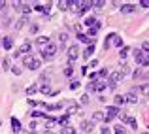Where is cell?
Listing matches in <instances>:
<instances>
[{
    "label": "cell",
    "instance_id": "6da1fadb",
    "mask_svg": "<svg viewBox=\"0 0 149 134\" xmlns=\"http://www.w3.org/2000/svg\"><path fill=\"white\" fill-rule=\"evenodd\" d=\"M40 64H42V62L38 61L34 55H25V57H23V66H25L26 70H38Z\"/></svg>",
    "mask_w": 149,
    "mask_h": 134
},
{
    "label": "cell",
    "instance_id": "7a4b0ae2",
    "mask_svg": "<svg viewBox=\"0 0 149 134\" xmlns=\"http://www.w3.org/2000/svg\"><path fill=\"white\" fill-rule=\"evenodd\" d=\"M57 53H58V45L51 44V42H49V44L44 47V49H42V57H44L45 61H51V59H53Z\"/></svg>",
    "mask_w": 149,
    "mask_h": 134
},
{
    "label": "cell",
    "instance_id": "3957f363",
    "mask_svg": "<svg viewBox=\"0 0 149 134\" xmlns=\"http://www.w3.org/2000/svg\"><path fill=\"white\" fill-rule=\"evenodd\" d=\"M119 115V108H117V106H108V108H106V113H104V125L106 123H109V121L113 119V117H117Z\"/></svg>",
    "mask_w": 149,
    "mask_h": 134
},
{
    "label": "cell",
    "instance_id": "277c9868",
    "mask_svg": "<svg viewBox=\"0 0 149 134\" xmlns=\"http://www.w3.org/2000/svg\"><path fill=\"white\" fill-rule=\"evenodd\" d=\"M79 57V47H77L76 44H74L72 47H68V66H74V61H76V59Z\"/></svg>",
    "mask_w": 149,
    "mask_h": 134
},
{
    "label": "cell",
    "instance_id": "5b68a950",
    "mask_svg": "<svg viewBox=\"0 0 149 134\" xmlns=\"http://www.w3.org/2000/svg\"><path fill=\"white\" fill-rule=\"evenodd\" d=\"M121 80H123V76H121V72H111V74H109V83H108V85H109V87L113 89V87H115V85L119 83Z\"/></svg>",
    "mask_w": 149,
    "mask_h": 134
},
{
    "label": "cell",
    "instance_id": "8992f818",
    "mask_svg": "<svg viewBox=\"0 0 149 134\" xmlns=\"http://www.w3.org/2000/svg\"><path fill=\"white\" fill-rule=\"evenodd\" d=\"M93 128H95V123H93V121H81L79 123L81 132H93Z\"/></svg>",
    "mask_w": 149,
    "mask_h": 134
},
{
    "label": "cell",
    "instance_id": "52a82bcc",
    "mask_svg": "<svg viewBox=\"0 0 149 134\" xmlns=\"http://www.w3.org/2000/svg\"><path fill=\"white\" fill-rule=\"evenodd\" d=\"M134 11H136V4H123V6H121V13L123 15L134 13Z\"/></svg>",
    "mask_w": 149,
    "mask_h": 134
},
{
    "label": "cell",
    "instance_id": "ba28073f",
    "mask_svg": "<svg viewBox=\"0 0 149 134\" xmlns=\"http://www.w3.org/2000/svg\"><path fill=\"white\" fill-rule=\"evenodd\" d=\"M136 93H138V87H136V89H132L130 93H128L127 96H125L128 104H136V102H138V94H136Z\"/></svg>",
    "mask_w": 149,
    "mask_h": 134
},
{
    "label": "cell",
    "instance_id": "9c48e42d",
    "mask_svg": "<svg viewBox=\"0 0 149 134\" xmlns=\"http://www.w3.org/2000/svg\"><path fill=\"white\" fill-rule=\"evenodd\" d=\"M132 57H134L136 64L142 66V61H143V51H142V49H134V51H132Z\"/></svg>",
    "mask_w": 149,
    "mask_h": 134
},
{
    "label": "cell",
    "instance_id": "30bf717a",
    "mask_svg": "<svg viewBox=\"0 0 149 134\" xmlns=\"http://www.w3.org/2000/svg\"><path fill=\"white\" fill-rule=\"evenodd\" d=\"M17 11H21L23 15H29L30 11H32V6H30L29 2H21V6H19V10Z\"/></svg>",
    "mask_w": 149,
    "mask_h": 134
},
{
    "label": "cell",
    "instance_id": "8fae6325",
    "mask_svg": "<svg viewBox=\"0 0 149 134\" xmlns=\"http://www.w3.org/2000/svg\"><path fill=\"white\" fill-rule=\"evenodd\" d=\"M2 47H4V49H8V51H10L11 47H13V38H11V36H6V38H2Z\"/></svg>",
    "mask_w": 149,
    "mask_h": 134
},
{
    "label": "cell",
    "instance_id": "7c38bea8",
    "mask_svg": "<svg viewBox=\"0 0 149 134\" xmlns=\"http://www.w3.org/2000/svg\"><path fill=\"white\" fill-rule=\"evenodd\" d=\"M93 55H95V45H93V44H91V45H89V47H87V49H85V51H83V59H85V61H89V59H91V57H93Z\"/></svg>",
    "mask_w": 149,
    "mask_h": 134
},
{
    "label": "cell",
    "instance_id": "4fadbf2b",
    "mask_svg": "<svg viewBox=\"0 0 149 134\" xmlns=\"http://www.w3.org/2000/svg\"><path fill=\"white\" fill-rule=\"evenodd\" d=\"M47 44H49V36H38V38H36V45L45 47Z\"/></svg>",
    "mask_w": 149,
    "mask_h": 134
},
{
    "label": "cell",
    "instance_id": "5bb4252c",
    "mask_svg": "<svg viewBox=\"0 0 149 134\" xmlns=\"http://www.w3.org/2000/svg\"><path fill=\"white\" fill-rule=\"evenodd\" d=\"M57 8H58V10H62V11L70 10V0H58V2H57Z\"/></svg>",
    "mask_w": 149,
    "mask_h": 134
},
{
    "label": "cell",
    "instance_id": "9a60e30c",
    "mask_svg": "<svg viewBox=\"0 0 149 134\" xmlns=\"http://www.w3.org/2000/svg\"><path fill=\"white\" fill-rule=\"evenodd\" d=\"M106 80H98V81H95V93H98V91H104L106 89Z\"/></svg>",
    "mask_w": 149,
    "mask_h": 134
},
{
    "label": "cell",
    "instance_id": "2e32d148",
    "mask_svg": "<svg viewBox=\"0 0 149 134\" xmlns=\"http://www.w3.org/2000/svg\"><path fill=\"white\" fill-rule=\"evenodd\" d=\"M106 117H104V112H95L93 113V117H91V121L93 123H96V121H104Z\"/></svg>",
    "mask_w": 149,
    "mask_h": 134
},
{
    "label": "cell",
    "instance_id": "e0dca14e",
    "mask_svg": "<svg viewBox=\"0 0 149 134\" xmlns=\"http://www.w3.org/2000/svg\"><path fill=\"white\" fill-rule=\"evenodd\" d=\"M113 102H115V106L119 108V106H123L125 102H127V98H125L123 94H115V98H113Z\"/></svg>",
    "mask_w": 149,
    "mask_h": 134
},
{
    "label": "cell",
    "instance_id": "ac0fdd59",
    "mask_svg": "<svg viewBox=\"0 0 149 134\" xmlns=\"http://www.w3.org/2000/svg\"><path fill=\"white\" fill-rule=\"evenodd\" d=\"M11 128H13V132H19L21 131V121L15 119V117H11Z\"/></svg>",
    "mask_w": 149,
    "mask_h": 134
},
{
    "label": "cell",
    "instance_id": "d6986e66",
    "mask_svg": "<svg viewBox=\"0 0 149 134\" xmlns=\"http://www.w3.org/2000/svg\"><path fill=\"white\" fill-rule=\"evenodd\" d=\"M61 134H76V128H74L72 125H66V127L61 128Z\"/></svg>",
    "mask_w": 149,
    "mask_h": 134
},
{
    "label": "cell",
    "instance_id": "ffe728a7",
    "mask_svg": "<svg viewBox=\"0 0 149 134\" xmlns=\"http://www.w3.org/2000/svg\"><path fill=\"white\" fill-rule=\"evenodd\" d=\"M113 34H115V32L108 34V38H106V40H104V49H109V45L113 44Z\"/></svg>",
    "mask_w": 149,
    "mask_h": 134
},
{
    "label": "cell",
    "instance_id": "44dd1931",
    "mask_svg": "<svg viewBox=\"0 0 149 134\" xmlns=\"http://www.w3.org/2000/svg\"><path fill=\"white\" fill-rule=\"evenodd\" d=\"M30 47H32V44H30V42H25V44L19 47V53H29Z\"/></svg>",
    "mask_w": 149,
    "mask_h": 134
},
{
    "label": "cell",
    "instance_id": "7402d4cb",
    "mask_svg": "<svg viewBox=\"0 0 149 134\" xmlns=\"http://www.w3.org/2000/svg\"><path fill=\"white\" fill-rule=\"evenodd\" d=\"M123 123H127V125H130V127H132V128H138V123H136V119H134V117H128V115H127V119H125V121H123Z\"/></svg>",
    "mask_w": 149,
    "mask_h": 134
},
{
    "label": "cell",
    "instance_id": "603a6c76",
    "mask_svg": "<svg viewBox=\"0 0 149 134\" xmlns=\"http://www.w3.org/2000/svg\"><path fill=\"white\" fill-rule=\"evenodd\" d=\"M119 72H121V76H125V74H130V68H128V64L121 62V66H119Z\"/></svg>",
    "mask_w": 149,
    "mask_h": 134
},
{
    "label": "cell",
    "instance_id": "cb8c5ba5",
    "mask_svg": "<svg viewBox=\"0 0 149 134\" xmlns=\"http://www.w3.org/2000/svg\"><path fill=\"white\" fill-rule=\"evenodd\" d=\"M68 121H70V115L66 113V115H62L61 119H57V123H58V125H62V127H66V125H68Z\"/></svg>",
    "mask_w": 149,
    "mask_h": 134
},
{
    "label": "cell",
    "instance_id": "d4e9b609",
    "mask_svg": "<svg viewBox=\"0 0 149 134\" xmlns=\"http://www.w3.org/2000/svg\"><path fill=\"white\" fill-rule=\"evenodd\" d=\"M85 25H87L89 29H91V27H95L96 25V17H93V15H91V17H87V19H85Z\"/></svg>",
    "mask_w": 149,
    "mask_h": 134
},
{
    "label": "cell",
    "instance_id": "484cf974",
    "mask_svg": "<svg viewBox=\"0 0 149 134\" xmlns=\"http://www.w3.org/2000/svg\"><path fill=\"white\" fill-rule=\"evenodd\" d=\"M2 68L4 70H11V61H10V57H6L2 61Z\"/></svg>",
    "mask_w": 149,
    "mask_h": 134
},
{
    "label": "cell",
    "instance_id": "4316f807",
    "mask_svg": "<svg viewBox=\"0 0 149 134\" xmlns=\"http://www.w3.org/2000/svg\"><path fill=\"white\" fill-rule=\"evenodd\" d=\"M104 0H93V8H96V10H102L104 8Z\"/></svg>",
    "mask_w": 149,
    "mask_h": 134
},
{
    "label": "cell",
    "instance_id": "83f0119b",
    "mask_svg": "<svg viewBox=\"0 0 149 134\" xmlns=\"http://www.w3.org/2000/svg\"><path fill=\"white\" fill-rule=\"evenodd\" d=\"M113 131H115V134H127V131H125L123 125H115V127H113Z\"/></svg>",
    "mask_w": 149,
    "mask_h": 134
},
{
    "label": "cell",
    "instance_id": "f1b7e54d",
    "mask_svg": "<svg viewBox=\"0 0 149 134\" xmlns=\"http://www.w3.org/2000/svg\"><path fill=\"white\" fill-rule=\"evenodd\" d=\"M40 91H42V94H51V87H49L47 83H44V85H42Z\"/></svg>",
    "mask_w": 149,
    "mask_h": 134
},
{
    "label": "cell",
    "instance_id": "f546056e",
    "mask_svg": "<svg viewBox=\"0 0 149 134\" xmlns=\"http://www.w3.org/2000/svg\"><path fill=\"white\" fill-rule=\"evenodd\" d=\"M113 44H115V47H121V45H123V40H121V36L113 34Z\"/></svg>",
    "mask_w": 149,
    "mask_h": 134
},
{
    "label": "cell",
    "instance_id": "4dcf8cb0",
    "mask_svg": "<svg viewBox=\"0 0 149 134\" xmlns=\"http://www.w3.org/2000/svg\"><path fill=\"white\" fill-rule=\"evenodd\" d=\"M138 93H146L147 96H149V83H146V85H142V87H138Z\"/></svg>",
    "mask_w": 149,
    "mask_h": 134
},
{
    "label": "cell",
    "instance_id": "1f68e13d",
    "mask_svg": "<svg viewBox=\"0 0 149 134\" xmlns=\"http://www.w3.org/2000/svg\"><path fill=\"white\" fill-rule=\"evenodd\" d=\"M127 55H128V47H121V49H119V57L125 59Z\"/></svg>",
    "mask_w": 149,
    "mask_h": 134
},
{
    "label": "cell",
    "instance_id": "d6a6232c",
    "mask_svg": "<svg viewBox=\"0 0 149 134\" xmlns=\"http://www.w3.org/2000/svg\"><path fill=\"white\" fill-rule=\"evenodd\" d=\"M142 66H149V53H143V61H142Z\"/></svg>",
    "mask_w": 149,
    "mask_h": 134
},
{
    "label": "cell",
    "instance_id": "836d02e7",
    "mask_svg": "<svg viewBox=\"0 0 149 134\" xmlns=\"http://www.w3.org/2000/svg\"><path fill=\"white\" fill-rule=\"evenodd\" d=\"M66 38H68V34H58V40H61V45H64V42H66Z\"/></svg>",
    "mask_w": 149,
    "mask_h": 134
},
{
    "label": "cell",
    "instance_id": "e575fe53",
    "mask_svg": "<svg viewBox=\"0 0 149 134\" xmlns=\"http://www.w3.org/2000/svg\"><path fill=\"white\" fill-rule=\"evenodd\" d=\"M11 72H13L15 76H19V74L23 72V68H19V66H11Z\"/></svg>",
    "mask_w": 149,
    "mask_h": 134
},
{
    "label": "cell",
    "instance_id": "d590c367",
    "mask_svg": "<svg viewBox=\"0 0 149 134\" xmlns=\"http://www.w3.org/2000/svg\"><path fill=\"white\" fill-rule=\"evenodd\" d=\"M77 40H79V42H89V38L85 36L83 32H79V34H77Z\"/></svg>",
    "mask_w": 149,
    "mask_h": 134
},
{
    "label": "cell",
    "instance_id": "8d00e7d4",
    "mask_svg": "<svg viewBox=\"0 0 149 134\" xmlns=\"http://www.w3.org/2000/svg\"><path fill=\"white\" fill-rule=\"evenodd\" d=\"M36 91H38V85H30V87L26 89V93H29V94H32V93H36Z\"/></svg>",
    "mask_w": 149,
    "mask_h": 134
},
{
    "label": "cell",
    "instance_id": "74e56055",
    "mask_svg": "<svg viewBox=\"0 0 149 134\" xmlns=\"http://www.w3.org/2000/svg\"><path fill=\"white\" fill-rule=\"evenodd\" d=\"M100 134H111V128L104 125V127H102V131H100Z\"/></svg>",
    "mask_w": 149,
    "mask_h": 134
},
{
    "label": "cell",
    "instance_id": "f35d334b",
    "mask_svg": "<svg viewBox=\"0 0 149 134\" xmlns=\"http://www.w3.org/2000/svg\"><path fill=\"white\" fill-rule=\"evenodd\" d=\"M142 51L143 53H149V42H143L142 44Z\"/></svg>",
    "mask_w": 149,
    "mask_h": 134
},
{
    "label": "cell",
    "instance_id": "ab89813d",
    "mask_svg": "<svg viewBox=\"0 0 149 134\" xmlns=\"http://www.w3.org/2000/svg\"><path fill=\"white\" fill-rule=\"evenodd\" d=\"M106 76H108V68H102L98 72V77H106Z\"/></svg>",
    "mask_w": 149,
    "mask_h": 134
},
{
    "label": "cell",
    "instance_id": "60d3db41",
    "mask_svg": "<svg viewBox=\"0 0 149 134\" xmlns=\"http://www.w3.org/2000/svg\"><path fill=\"white\" fill-rule=\"evenodd\" d=\"M32 117H45V113H44V112H38V110H36V112H32Z\"/></svg>",
    "mask_w": 149,
    "mask_h": 134
},
{
    "label": "cell",
    "instance_id": "b9f144b4",
    "mask_svg": "<svg viewBox=\"0 0 149 134\" xmlns=\"http://www.w3.org/2000/svg\"><path fill=\"white\" fill-rule=\"evenodd\" d=\"M81 104H89V94H87V93L81 96Z\"/></svg>",
    "mask_w": 149,
    "mask_h": 134
},
{
    "label": "cell",
    "instance_id": "7bdbcfd3",
    "mask_svg": "<svg viewBox=\"0 0 149 134\" xmlns=\"http://www.w3.org/2000/svg\"><path fill=\"white\" fill-rule=\"evenodd\" d=\"M72 68H74V66H66V68H64V74H66V76H72Z\"/></svg>",
    "mask_w": 149,
    "mask_h": 134
},
{
    "label": "cell",
    "instance_id": "ee69618b",
    "mask_svg": "<svg viewBox=\"0 0 149 134\" xmlns=\"http://www.w3.org/2000/svg\"><path fill=\"white\" fill-rule=\"evenodd\" d=\"M140 6H143V8H149V0H140Z\"/></svg>",
    "mask_w": 149,
    "mask_h": 134
},
{
    "label": "cell",
    "instance_id": "f6af8a7d",
    "mask_svg": "<svg viewBox=\"0 0 149 134\" xmlns=\"http://www.w3.org/2000/svg\"><path fill=\"white\" fill-rule=\"evenodd\" d=\"M79 87V81H72V83H70V89H77Z\"/></svg>",
    "mask_w": 149,
    "mask_h": 134
},
{
    "label": "cell",
    "instance_id": "bcb514c9",
    "mask_svg": "<svg viewBox=\"0 0 149 134\" xmlns=\"http://www.w3.org/2000/svg\"><path fill=\"white\" fill-rule=\"evenodd\" d=\"M132 76H134V80H136V77H140V76H142V70H136V72L132 74Z\"/></svg>",
    "mask_w": 149,
    "mask_h": 134
},
{
    "label": "cell",
    "instance_id": "7dc6e473",
    "mask_svg": "<svg viewBox=\"0 0 149 134\" xmlns=\"http://www.w3.org/2000/svg\"><path fill=\"white\" fill-rule=\"evenodd\" d=\"M95 66H98V61H96V59H93V61H91V68H95Z\"/></svg>",
    "mask_w": 149,
    "mask_h": 134
},
{
    "label": "cell",
    "instance_id": "c3c4849f",
    "mask_svg": "<svg viewBox=\"0 0 149 134\" xmlns=\"http://www.w3.org/2000/svg\"><path fill=\"white\" fill-rule=\"evenodd\" d=\"M34 131H36V123L32 121V123H30V132H34Z\"/></svg>",
    "mask_w": 149,
    "mask_h": 134
},
{
    "label": "cell",
    "instance_id": "681fc988",
    "mask_svg": "<svg viewBox=\"0 0 149 134\" xmlns=\"http://www.w3.org/2000/svg\"><path fill=\"white\" fill-rule=\"evenodd\" d=\"M38 30V25H30V32H36Z\"/></svg>",
    "mask_w": 149,
    "mask_h": 134
},
{
    "label": "cell",
    "instance_id": "f907efd6",
    "mask_svg": "<svg viewBox=\"0 0 149 134\" xmlns=\"http://www.w3.org/2000/svg\"><path fill=\"white\" fill-rule=\"evenodd\" d=\"M6 4H8V2H4V0H0V10H4V8H6Z\"/></svg>",
    "mask_w": 149,
    "mask_h": 134
},
{
    "label": "cell",
    "instance_id": "816d5d0a",
    "mask_svg": "<svg viewBox=\"0 0 149 134\" xmlns=\"http://www.w3.org/2000/svg\"><path fill=\"white\" fill-rule=\"evenodd\" d=\"M17 134H29V132H26V131H23V128H21V131H19Z\"/></svg>",
    "mask_w": 149,
    "mask_h": 134
},
{
    "label": "cell",
    "instance_id": "f5cc1de1",
    "mask_svg": "<svg viewBox=\"0 0 149 134\" xmlns=\"http://www.w3.org/2000/svg\"><path fill=\"white\" fill-rule=\"evenodd\" d=\"M45 134H55V132H49V131H47V132H45Z\"/></svg>",
    "mask_w": 149,
    "mask_h": 134
},
{
    "label": "cell",
    "instance_id": "db71d44e",
    "mask_svg": "<svg viewBox=\"0 0 149 134\" xmlns=\"http://www.w3.org/2000/svg\"><path fill=\"white\" fill-rule=\"evenodd\" d=\"M142 134H149V132H142Z\"/></svg>",
    "mask_w": 149,
    "mask_h": 134
}]
</instances>
